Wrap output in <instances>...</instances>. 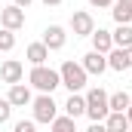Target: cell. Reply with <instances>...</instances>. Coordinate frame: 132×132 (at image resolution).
<instances>
[{
  "label": "cell",
  "instance_id": "1",
  "mask_svg": "<svg viewBox=\"0 0 132 132\" xmlns=\"http://www.w3.org/2000/svg\"><path fill=\"white\" fill-rule=\"evenodd\" d=\"M28 83H31L40 95H52L62 86V77H59V71H52L49 65H34L31 74H28Z\"/></svg>",
  "mask_w": 132,
  "mask_h": 132
},
{
  "label": "cell",
  "instance_id": "2",
  "mask_svg": "<svg viewBox=\"0 0 132 132\" xmlns=\"http://www.w3.org/2000/svg\"><path fill=\"white\" fill-rule=\"evenodd\" d=\"M59 77H62V86H68L71 92H83V86L89 83V74L83 71V65H80V62H74V59L62 62Z\"/></svg>",
  "mask_w": 132,
  "mask_h": 132
},
{
  "label": "cell",
  "instance_id": "3",
  "mask_svg": "<svg viewBox=\"0 0 132 132\" xmlns=\"http://www.w3.org/2000/svg\"><path fill=\"white\" fill-rule=\"evenodd\" d=\"M108 114H111V108H108V92H104L101 86H92V89L86 92V117H89L92 123H104Z\"/></svg>",
  "mask_w": 132,
  "mask_h": 132
},
{
  "label": "cell",
  "instance_id": "4",
  "mask_svg": "<svg viewBox=\"0 0 132 132\" xmlns=\"http://www.w3.org/2000/svg\"><path fill=\"white\" fill-rule=\"evenodd\" d=\"M31 111H34V123H52L59 117V104L52 95H37L31 101Z\"/></svg>",
  "mask_w": 132,
  "mask_h": 132
},
{
  "label": "cell",
  "instance_id": "5",
  "mask_svg": "<svg viewBox=\"0 0 132 132\" xmlns=\"http://www.w3.org/2000/svg\"><path fill=\"white\" fill-rule=\"evenodd\" d=\"M71 31H74V37H92V31H95L92 12H89V9H74V15H71Z\"/></svg>",
  "mask_w": 132,
  "mask_h": 132
},
{
  "label": "cell",
  "instance_id": "6",
  "mask_svg": "<svg viewBox=\"0 0 132 132\" xmlns=\"http://www.w3.org/2000/svg\"><path fill=\"white\" fill-rule=\"evenodd\" d=\"M0 25L6 28V31H19V28H25V9L22 6H15V3H9V6H3L0 9Z\"/></svg>",
  "mask_w": 132,
  "mask_h": 132
},
{
  "label": "cell",
  "instance_id": "7",
  "mask_svg": "<svg viewBox=\"0 0 132 132\" xmlns=\"http://www.w3.org/2000/svg\"><path fill=\"white\" fill-rule=\"evenodd\" d=\"M49 52H59V49H65V43H68V31L62 28V25H49L46 31H43V40H40Z\"/></svg>",
  "mask_w": 132,
  "mask_h": 132
},
{
  "label": "cell",
  "instance_id": "8",
  "mask_svg": "<svg viewBox=\"0 0 132 132\" xmlns=\"http://www.w3.org/2000/svg\"><path fill=\"white\" fill-rule=\"evenodd\" d=\"M22 77H25V65H22L19 59H6V62L0 65V80H3V83L15 86V83H22Z\"/></svg>",
  "mask_w": 132,
  "mask_h": 132
},
{
  "label": "cell",
  "instance_id": "9",
  "mask_svg": "<svg viewBox=\"0 0 132 132\" xmlns=\"http://www.w3.org/2000/svg\"><path fill=\"white\" fill-rule=\"evenodd\" d=\"M108 68H111V71H120V74L129 71L132 68V46H126V49H117V46H114V49L108 52Z\"/></svg>",
  "mask_w": 132,
  "mask_h": 132
},
{
  "label": "cell",
  "instance_id": "10",
  "mask_svg": "<svg viewBox=\"0 0 132 132\" xmlns=\"http://www.w3.org/2000/svg\"><path fill=\"white\" fill-rule=\"evenodd\" d=\"M83 71L86 74H92V77H101L104 71H108V55H101V52H95V49H89L86 55H83Z\"/></svg>",
  "mask_w": 132,
  "mask_h": 132
},
{
  "label": "cell",
  "instance_id": "11",
  "mask_svg": "<svg viewBox=\"0 0 132 132\" xmlns=\"http://www.w3.org/2000/svg\"><path fill=\"white\" fill-rule=\"evenodd\" d=\"M6 101H9L12 108H25V104H31V101H34V95H31V89H28L25 83H15V86H9Z\"/></svg>",
  "mask_w": 132,
  "mask_h": 132
},
{
  "label": "cell",
  "instance_id": "12",
  "mask_svg": "<svg viewBox=\"0 0 132 132\" xmlns=\"http://www.w3.org/2000/svg\"><path fill=\"white\" fill-rule=\"evenodd\" d=\"M62 108H65V117L77 120V117H83V114H86V95H80V92H71V95H68V101L62 104Z\"/></svg>",
  "mask_w": 132,
  "mask_h": 132
},
{
  "label": "cell",
  "instance_id": "13",
  "mask_svg": "<svg viewBox=\"0 0 132 132\" xmlns=\"http://www.w3.org/2000/svg\"><path fill=\"white\" fill-rule=\"evenodd\" d=\"M92 49H95V52H101V55H108V52L114 49V37H111V31L95 28V31H92Z\"/></svg>",
  "mask_w": 132,
  "mask_h": 132
},
{
  "label": "cell",
  "instance_id": "14",
  "mask_svg": "<svg viewBox=\"0 0 132 132\" xmlns=\"http://www.w3.org/2000/svg\"><path fill=\"white\" fill-rule=\"evenodd\" d=\"M111 15H114L117 25H129V22H132V0H114Z\"/></svg>",
  "mask_w": 132,
  "mask_h": 132
},
{
  "label": "cell",
  "instance_id": "15",
  "mask_svg": "<svg viewBox=\"0 0 132 132\" xmlns=\"http://www.w3.org/2000/svg\"><path fill=\"white\" fill-rule=\"evenodd\" d=\"M25 59L31 62V68L34 65H46V59H49V49L37 40V43H28V49H25Z\"/></svg>",
  "mask_w": 132,
  "mask_h": 132
},
{
  "label": "cell",
  "instance_id": "16",
  "mask_svg": "<svg viewBox=\"0 0 132 132\" xmlns=\"http://www.w3.org/2000/svg\"><path fill=\"white\" fill-rule=\"evenodd\" d=\"M132 104V95L129 92H114V95H108V108H111V114H126V108Z\"/></svg>",
  "mask_w": 132,
  "mask_h": 132
},
{
  "label": "cell",
  "instance_id": "17",
  "mask_svg": "<svg viewBox=\"0 0 132 132\" xmlns=\"http://www.w3.org/2000/svg\"><path fill=\"white\" fill-rule=\"evenodd\" d=\"M111 37H114V46L117 49L132 46V25H117V31H111Z\"/></svg>",
  "mask_w": 132,
  "mask_h": 132
},
{
  "label": "cell",
  "instance_id": "18",
  "mask_svg": "<svg viewBox=\"0 0 132 132\" xmlns=\"http://www.w3.org/2000/svg\"><path fill=\"white\" fill-rule=\"evenodd\" d=\"M104 129H108V132H129V120H126V114H108Z\"/></svg>",
  "mask_w": 132,
  "mask_h": 132
},
{
  "label": "cell",
  "instance_id": "19",
  "mask_svg": "<svg viewBox=\"0 0 132 132\" xmlns=\"http://www.w3.org/2000/svg\"><path fill=\"white\" fill-rule=\"evenodd\" d=\"M49 132H77V120H71V117H55L52 123H49Z\"/></svg>",
  "mask_w": 132,
  "mask_h": 132
},
{
  "label": "cell",
  "instance_id": "20",
  "mask_svg": "<svg viewBox=\"0 0 132 132\" xmlns=\"http://www.w3.org/2000/svg\"><path fill=\"white\" fill-rule=\"evenodd\" d=\"M9 49H15V34L12 31H0V52H9Z\"/></svg>",
  "mask_w": 132,
  "mask_h": 132
},
{
  "label": "cell",
  "instance_id": "21",
  "mask_svg": "<svg viewBox=\"0 0 132 132\" xmlns=\"http://www.w3.org/2000/svg\"><path fill=\"white\" fill-rule=\"evenodd\" d=\"M9 117H12V104H9L6 98H0V126L9 123Z\"/></svg>",
  "mask_w": 132,
  "mask_h": 132
},
{
  "label": "cell",
  "instance_id": "22",
  "mask_svg": "<svg viewBox=\"0 0 132 132\" xmlns=\"http://www.w3.org/2000/svg\"><path fill=\"white\" fill-rule=\"evenodd\" d=\"M12 132H37V123H34V120H19V123L12 126Z\"/></svg>",
  "mask_w": 132,
  "mask_h": 132
},
{
  "label": "cell",
  "instance_id": "23",
  "mask_svg": "<svg viewBox=\"0 0 132 132\" xmlns=\"http://www.w3.org/2000/svg\"><path fill=\"white\" fill-rule=\"evenodd\" d=\"M89 6H95V9H108V6H114V0H86Z\"/></svg>",
  "mask_w": 132,
  "mask_h": 132
},
{
  "label": "cell",
  "instance_id": "24",
  "mask_svg": "<svg viewBox=\"0 0 132 132\" xmlns=\"http://www.w3.org/2000/svg\"><path fill=\"white\" fill-rule=\"evenodd\" d=\"M86 132H108V129H104V123H89V129H86Z\"/></svg>",
  "mask_w": 132,
  "mask_h": 132
},
{
  "label": "cell",
  "instance_id": "25",
  "mask_svg": "<svg viewBox=\"0 0 132 132\" xmlns=\"http://www.w3.org/2000/svg\"><path fill=\"white\" fill-rule=\"evenodd\" d=\"M40 3H43V6H49V9H52V6H62V3H65V0H40Z\"/></svg>",
  "mask_w": 132,
  "mask_h": 132
},
{
  "label": "cell",
  "instance_id": "26",
  "mask_svg": "<svg viewBox=\"0 0 132 132\" xmlns=\"http://www.w3.org/2000/svg\"><path fill=\"white\" fill-rule=\"evenodd\" d=\"M12 3H15V6H22V9H28V6H31L34 0H12Z\"/></svg>",
  "mask_w": 132,
  "mask_h": 132
},
{
  "label": "cell",
  "instance_id": "27",
  "mask_svg": "<svg viewBox=\"0 0 132 132\" xmlns=\"http://www.w3.org/2000/svg\"><path fill=\"white\" fill-rule=\"evenodd\" d=\"M126 120H129V126H132V104L126 108Z\"/></svg>",
  "mask_w": 132,
  "mask_h": 132
},
{
  "label": "cell",
  "instance_id": "28",
  "mask_svg": "<svg viewBox=\"0 0 132 132\" xmlns=\"http://www.w3.org/2000/svg\"><path fill=\"white\" fill-rule=\"evenodd\" d=\"M129 132H132V126H129Z\"/></svg>",
  "mask_w": 132,
  "mask_h": 132
}]
</instances>
